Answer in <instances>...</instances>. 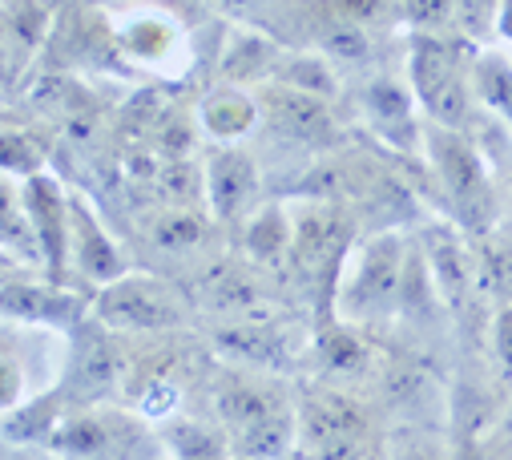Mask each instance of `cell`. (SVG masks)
I'll use <instances>...</instances> for the list:
<instances>
[{
  "mask_svg": "<svg viewBox=\"0 0 512 460\" xmlns=\"http://www.w3.org/2000/svg\"><path fill=\"white\" fill-rule=\"evenodd\" d=\"M392 460H452V448L432 436H404L392 452Z\"/></svg>",
  "mask_w": 512,
  "mask_h": 460,
  "instance_id": "32",
  "label": "cell"
},
{
  "mask_svg": "<svg viewBox=\"0 0 512 460\" xmlns=\"http://www.w3.org/2000/svg\"><path fill=\"white\" fill-rule=\"evenodd\" d=\"M194 291L198 299L210 307V311H222L230 319H242V315H263V287L246 267L238 263H210L198 279H194Z\"/></svg>",
  "mask_w": 512,
  "mask_h": 460,
  "instance_id": "9",
  "label": "cell"
},
{
  "mask_svg": "<svg viewBox=\"0 0 512 460\" xmlns=\"http://www.w3.org/2000/svg\"><path fill=\"white\" fill-rule=\"evenodd\" d=\"M150 243L158 251H170V255H186V251H198L206 243V222L198 210L190 206H174V210H162L154 222H150Z\"/></svg>",
  "mask_w": 512,
  "mask_h": 460,
  "instance_id": "20",
  "label": "cell"
},
{
  "mask_svg": "<svg viewBox=\"0 0 512 460\" xmlns=\"http://www.w3.org/2000/svg\"><path fill=\"white\" fill-rule=\"evenodd\" d=\"M472 263H476V283L488 303V311L512 303V226L496 222L480 235H468Z\"/></svg>",
  "mask_w": 512,
  "mask_h": 460,
  "instance_id": "10",
  "label": "cell"
},
{
  "mask_svg": "<svg viewBox=\"0 0 512 460\" xmlns=\"http://www.w3.org/2000/svg\"><path fill=\"white\" fill-rule=\"evenodd\" d=\"M299 432H307V440L315 448H323L343 436H363V416L351 400H343L335 392H315L299 412Z\"/></svg>",
  "mask_w": 512,
  "mask_h": 460,
  "instance_id": "14",
  "label": "cell"
},
{
  "mask_svg": "<svg viewBox=\"0 0 512 460\" xmlns=\"http://www.w3.org/2000/svg\"><path fill=\"white\" fill-rule=\"evenodd\" d=\"M69 243H73V259L89 279L97 283L121 279V255L113 251V243L105 239V230L97 226V218L81 198H69Z\"/></svg>",
  "mask_w": 512,
  "mask_h": 460,
  "instance_id": "13",
  "label": "cell"
},
{
  "mask_svg": "<svg viewBox=\"0 0 512 460\" xmlns=\"http://www.w3.org/2000/svg\"><path fill=\"white\" fill-rule=\"evenodd\" d=\"M367 49H371V41H367L363 25H355V21H339L335 17L323 29V53L335 57V61H363Z\"/></svg>",
  "mask_w": 512,
  "mask_h": 460,
  "instance_id": "25",
  "label": "cell"
},
{
  "mask_svg": "<svg viewBox=\"0 0 512 460\" xmlns=\"http://www.w3.org/2000/svg\"><path fill=\"white\" fill-rule=\"evenodd\" d=\"M45 17H49V0H13V9H9V25H13L17 41H25V45L41 41Z\"/></svg>",
  "mask_w": 512,
  "mask_h": 460,
  "instance_id": "27",
  "label": "cell"
},
{
  "mask_svg": "<svg viewBox=\"0 0 512 460\" xmlns=\"http://www.w3.org/2000/svg\"><path fill=\"white\" fill-rule=\"evenodd\" d=\"M496 29L504 41H512V0H500L496 5Z\"/></svg>",
  "mask_w": 512,
  "mask_h": 460,
  "instance_id": "39",
  "label": "cell"
},
{
  "mask_svg": "<svg viewBox=\"0 0 512 460\" xmlns=\"http://www.w3.org/2000/svg\"><path fill=\"white\" fill-rule=\"evenodd\" d=\"M17 392H21V376H17V368L0 360V404H13Z\"/></svg>",
  "mask_w": 512,
  "mask_h": 460,
  "instance_id": "37",
  "label": "cell"
},
{
  "mask_svg": "<svg viewBox=\"0 0 512 460\" xmlns=\"http://www.w3.org/2000/svg\"><path fill=\"white\" fill-rule=\"evenodd\" d=\"M121 376V360L113 352L109 335L97 327H85L77 331V343H73V368H69V392L77 400H97V396H109L113 384Z\"/></svg>",
  "mask_w": 512,
  "mask_h": 460,
  "instance_id": "8",
  "label": "cell"
},
{
  "mask_svg": "<svg viewBox=\"0 0 512 460\" xmlns=\"http://www.w3.org/2000/svg\"><path fill=\"white\" fill-rule=\"evenodd\" d=\"M424 267L432 275V287L440 295V303L452 315H472L476 307H488L476 283V263H472V247L456 235L452 226H428L424 235Z\"/></svg>",
  "mask_w": 512,
  "mask_h": 460,
  "instance_id": "5",
  "label": "cell"
},
{
  "mask_svg": "<svg viewBox=\"0 0 512 460\" xmlns=\"http://www.w3.org/2000/svg\"><path fill=\"white\" fill-rule=\"evenodd\" d=\"M121 45L130 49V53H138V57H158L170 45V33L158 21H142V25H134L130 33L121 37Z\"/></svg>",
  "mask_w": 512,
  "mask_h": 460,
  "instance_id": "31",
  "label": "cell"
},
{
  "mask_svg": "<svg viewBox=\"0 0 512 460\" xmlns=\"http://www.w3.org/2000/svg\"><path fill=\"white\" fill-rule=\"evenodd\" d=\"M327 364L335 372H363L367 368V348L351 335V331H335L327 339Z\"/></svg>",
  "mask_w": 512,
  "mask_h": 460,
  "instance_id": "30",
  "label": "cell"
},
{
  "mask_svg": "<svg viewBox=\"0 0 512 460\" xmlns=\"http://www.w3.org/2000/svg\"><path fill=\"white\" fill-rule=\"evenodd\" d=\"M295 436H299V416L291 408H279V412L263 416L259 424L234 432L230 440H234V452L242 460H283L291 452Z\"/></svg>",
  "mask_w": 512,
  "mask_h": 460,
  "instance_id": "16",
  "label": "cell"
},
{
  "mask_svg": "<svg viewBox=\"0 0 512 460\" xmlns=\"http://www.w3.org/2000/svg\"><path fill=\"white\" fill-rule=\"evenodd\" d=\"M472 93L476 105L488 109L512 130V61L500 53H476L472 61Z\"/></svg>",
  "mask_w": 512,
  "mask_h": 460,
  "instance_id": "18",
  "label": "cell"
},
{
  "mask_svg": "<svg viewBox=\"0 0 512 460\" xmlns=\"http://www.w3.org/2000/svg\"><path fill=\"white\" fill-rule=\"evenodd\" d=\"M53 444H57V448H65V452H73V456H93V452H101V448L109 444V432H105V424H101V420L85 416V420L65 424V428L57 432V440H53Z\"/></svg>",
  "mask_w": 512,
  "mask_h": 460,
  "instance_id": "26",
  "label": "cell"
},
{
  "mask_svg": "<svg viewBox=\"0 0 512 460\" xmlns=\"http://www.w3.org/2000/svg\"><path fill=\"white\" fill-rule=\"evenodd\" d=\"M263 109H267L271 130L283 134V138H291V142H299V146H331L335 134H339L331 101L327 97H315V93H303L295 85L267 89Z\"/></svg>",
  "mask_w": 512,
  "mask_h": 460,
  "instance_id": "6",
  "label": "cell"
},
{
  "mask_svg": "<svg viewBox=\"0 0 512 460\" xmlns=\"http://www.w3.org/2000/svg\"><path fill=\"white\" fill-rule=\"evenodd\" d=\"M0 311H13L25 319L73 323L81 315V303L73 295H57V291H41V287H5L0 291Z\"/></svg>",
  "mask_w": 512,
  "mask_h": 460,
  "instance_id": "19",
  "label": "cell"
},
{
  "mask_svg": "<svg viewBox=\"0 0 512 460\" xmlns=\"http://www.w3.org/2000/svg\"><path fill=\"white\" fill-rule=\"evenodd\" d=\"M246 247H250V255L259 259V263H275V259H283V255H287V247H291V222L283 218V210H279V206L263 210L259 218L250 222Z\"/></svg>",
  "mask_w": 512,
  "mask_h": 460,
  "instance_id": "23",
  "label": "cell"
},
{
  "mask_svg": "<svg viewBox=\"0 0 512 460\" xmlns=\"http://www.w3.org/2000/svg\"><path fill=\"white\" fill-rule=\"evenodd\" d=\"M9 73V57H5V45H0V77Z\"/></svg>",
  "mask_w": 512,
  "mask_h": 460,
  "instance_id": "41",
  "label": "cell"
},
{
  "mask_svg": "<svg viewBox=\"0 0 512 460\" xmlns=\"http://www.w3.org/2000/svg\"><path fill=\"white\" fill-rule=\"evenodd\" d=\"M170 448L178 460H226V444L218 440V432H210L206 424H178L170 428Z\"/></svg>",
  "mask_w": 512,
  "mask_h": 460,
  "instance_id": "24",
  "label": "cell"
},
{
  "mask_svg": "<svg viewBox=\"0 0 512 460\" xmlns=\"http://www.w3.org/2000/svg\"><path fill=\"white\" fill-rule=\"evenodd\" d=\"M154 186L174 206H194L206 194V174L190 158H162L158 162V174H154Z\"/></svg>",
  "mask_w": 512,
  "mask_h": 460,
  "instance_id": "22",
  "label": "cell"
},
{
  "mask_svg": "<svg viewBox=\"0 0 512 460\" xmlns=\"http://www.w3.org/2000/svg\"><path fill=\"white\" fill-rule=\"evenodd\" d=\"M363 105L371 113V122L383 130V138H392L400 146H416V138H424L416 130V93L400 77L392 73L371 77L363 89Z\"/></svg>",
  "mask_w": 512,
  "mask_h": 460,
  "instance_id": "11",
  "label": "cell"
},
{
  "mask_svg": "<svg viewBox=\"0 0 512 460\" xmlns=\"http://www.w3.org/2000/svg\"><path fill=\"white\" fill-rule=\"evenodd\" d=\"M25 202H29V218H33L37 239H41V251L49 259V267L61 275L65 251H69V198L53 182L33 178L25 190Z\"/></svg>",
  "mask_w": 512,
  "mask_h": 460,
  "instance_id": "12",
  "label": "cell"
},
{
  "mask_svg": "<svg viewBox=\"0 0 512 460\" xmlns=\"http://www.w3.org/2000/svg\"><path fill=\"white\" fill-rule=\"evenodd\" d=\"M202 126H206L214 138H222V142L242 138V134L254 126V101H250L246 93H238V89L210 93V97L202 101Z\"/></svg>",
  "mask_w": 512,
  "mask_h": 460,
  "instance_id": "21",
  "label": "cell"
},
{
  "mask_svg": "<svg viewBox=\"0 0 512 460\" xmlns=\"http://www.w3.org/2000/svg\"><path fill=\"white\" fill-rule=\"evenodd\" d=\"M456 9V0H404V13L412 25L420 29H432L440 21H448V13Z\"/></svg>",
  "mask_w": 512,
  "mask_h": 460,
  "instance_id": "33",
  "label": "cell"
},
{
  "mask_svg": "<svg viewBox=\"0 0 512 460\" xmlns=\"http://www.w3.org/2000/svg\"><path fill=\"white\" fill-rule=\"evenodd\" d=\"M424 154H428V170L436 178V190L444 194V206L452 214V222L464 235H480V230L500 222V202H496V186L488 174L484 154L476 150V142L468 134L456 130H424Z\"/></svg>",
  "mask_w": 512,
  "mask_h": 460,
  "instance_id": "1",
  "label": "cell"
},
{
  "mask_svg": "<svg viewBox=\"0 0 512 460\" xmlns=\"http://www.w3.org/2000/svg\"><path fill=\"white\" fill-rule=\"evenodd\" d=\"M202 174H206V198H210L214 214L226 218V222L242 218L250 210L254 194H259V170H254V162L242 150L210 154Z\"/></svg>",
  "mask_w": 512,
  "mask_h": 460,
  "instance_id": "7",
  "label": "cell"
},
{
  "mask_svg": "<svg viewBox=\"0 0 512 460\" xmlns=\"http://www.w3.org/2000/svg\"><path fill=\"white\" fill-rule=\"evenodd\" d=\"M472 53L460 41L420 33L412 41L408 57V85L420 101V109L440 130L468 134L472 113H476V93H472Z\"/></svg>",
  "mask_w": 512,
  "mask_h": 460,
  "instance_id": "2",
  "label": "cell"
},
{
  "mask_svg": "<svg viewBox=\"0 0 512 460\" xmlns=\"http://www.w3.org/2000/svg\"><path fill=\"white\" fill-rule=\"evenodd\" d=\"M218 348H226L230 356H238L246 364H279L283 339L263 315H242L218 331Z\"/></svg>",
  "mask_w": 512,
  "mask_h": 460,
  "instance_id": "17",
  "label": "cell"
},
{
  "mask_svg": "<svg viewBox=\"0 0 512 460\" xmlns=\"http://www.w3.org/2000/svg\"><path fill=\"white\" fill-rule=\"evenodd\" d=\"M408 251L400 235H375L359 243L339 275V315L351 323H367L400 307Z\"/></svg>",
  "mask_w": 512,
  "mask_h": 460,
  "instance_id": "3",
  "label": "cell"
},
{
  "mask_svg": "<svg viewBox=\"0 0 512 460\" xmlns=\"http://www.w3.org/2000/svg\"><path fill=\"white\" fill-rule=\"evenodd\" d=\"M0 170L37 174L41 170V150L21 134H0Z\"/></svg>",
  "mask_w": 512,
  "mask_h": 460,
  "instance_id": "29",
  "label": "cell"
},
{
  "mask_svg": "<svg viewBox=\"0 0 512 460\" xmlns=\"http://www.w3.org/2000/svg\"><path fill=\"white\" fill-rule=\"evenodd\" d=\"M25 235H29V226H25V218L17 214V198L9 194V186H0V239L21 243Z\"/></svg>",
  "mask_w": 512,
  "mask_h": 460,
  "instance_id": "35",
  "label": "cell"
},
{
  "mask_svg": "<svg viewBox=\"0 0 512 460\" xmlns=\"http://www.w3.org/2000/svg\"><path fill=\"white\" fill-rule=\"evenodd\" d=\"M226 9H234V13H250V9H259L263 0H222Z\"/></svg>",
  "mask_w": 512,
  "mask_h": 460,
  "instance_id": "40",
  "label": "cell"
},
{
  "mask_svg": "<svg viewBox=\"0 0 512 460\" xmlns=\"http://www.w3.org/2000/svg\"><path fill=\"white\" fill-rule=\"evenodd\" d=\"M492 432H496V440H504V444H512V396L496 408V420H492Z\"/></svg>",
  "mask_w": 512,
  "mask_h": 460,
  "instance_id": "38",
  "label": "cell"
},
{
  "mask_svg": "<svg viewBox=\"0 0 512 460\" xmlns=\"http://www.w3.org/2000/svg\"><path fill=\"white\" fill-rule=\"evenodd\" d=\"M93 315L101 327L170 331L186 319V303L174 287H166L154 275H121V279L105 283V291L93 303Z\"/></svg>",
  "mask_w": 512,
  "mask_h": 460,
  "instance_id": "4",
  "label": "cell"
},
{
  "mask_svg": "<svg viewBox=\"0 0 512 460\" xmlns=\"http://www.w3.org/2000/svg\"><path fill=\"white\" fill-rule=\"evenodd\" d=\"M279 408H287V404L275 392H267L263 384H254V380H230L214 396V412L230 428V436L242 432V428H250V424H259L263 416H271Z\"/></svg>",
  "mask_w": 512,
  "mask_h": 460,
  "instance_id": "15",
  "label": "cell"
},
{
  "mask_svg": "<svg viewBox=\"0 0 512 460\" xmlns=\"http://www.w3.org/2000/svg\"><path fill=\"white\" fill-rule=\"evenodd\" d=\"M488 348H492L496 368L512 380V303L492 311V319H488Z\"/></svg>",
  "mask_w": 512,
  "mask_h": 460,
  "instance_id": "28",
  "label": "cell"
},
{
  "mask_svg": "<svg viewBox=\"0 0 512 460\" xmlns=\"http://www.w3.org/2000/svg\"><path fill=\"white\" fill-rule=\"evenodd\" d=\"M319 460H367L363 456V436H343L319 448Z\"/></svg>",
  "mask_w": 512,
  "mask_h": 460,
  "instance_id": "36",
  "label": "cell"
},
{
  "mask_svg": "<svg viewBox=\"0 0 512 460\" xmlns=\"http://www.w3.org/2000/svg\"><path fill=\"white\" fill-rule=\"evenodd\" d=\"M267 41H254V37H246L242 41V53H230L226 57V73L230 77H246V73H254V65H263L267 61Z\"/></svg>",
  "mask_w": 512,
  "mask_h": 460,
  "instance_id": "34",
  "label": "cell"
}]
</instances>
